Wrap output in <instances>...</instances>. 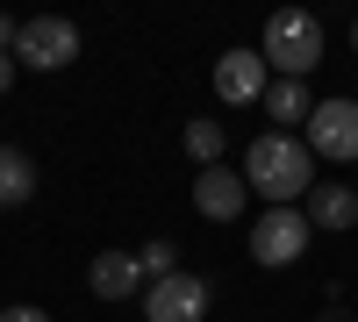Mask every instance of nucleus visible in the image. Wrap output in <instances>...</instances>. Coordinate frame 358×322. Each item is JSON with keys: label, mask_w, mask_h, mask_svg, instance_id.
Segmentation results:
<instances>
[{"label": "nucleus", "mask_w": 358, "mask_h": 322, "mask_svg": "<svg viewBox=\"0 0 358 322\" xmlns=\"http://www.w3.org/2000/svg\"><path fill=\"white\" fill-rule=\"evenodd\" d=\"M244 186L265 193L273 208H294L301 193H315V151L301 136H280V129H265L251 151H244Z\"/></svg>", "instance_id": "f257e3e1"}, {"label": "nucleus", "mask_w": 358, "mask_h": 322, "mask_svg": "<svg viewBox=\"0 0 358 322\" xmlns=\"http://www.w3.org/2000/svg\"><path fill=\"white\" fill-rule=\"evenodd\" d=\"M258 57L273 65V79H308V72L322 65V22L301 15V8H280L273 22H265Z\"/></svg>", "instance_id": "f03ea898"}, {"label": "nucleus", "mask_w": 358, "mask_h": 322, "mask_svg": "<svg viewBox=\"0 0 358 322\" xmlns=\"http://www.w3.org/2000/svg\"><path fill=\"white\" fill-rule=\"evenodd\" d=\"M308 215L301 208H265L251 229H244V244H251V258H258V265L265 272H280V265H294V258H301L308 251Z\"/></svg>", "instance_id": "7ed1b4c3"}, {"label": "nucleus", "mask_w": 358, "mask_h": 322, "mask_svg": "<svg viewBox=\"0 0 358 322\" xmlns=\"http://www.w3.org/2000/svg\"><path fill=\"white\" fill-rule=\"evenodd\" d=\"M79 57V29L65 15H36V22H22V36H15V65L29 72H65Z\"/></svg>", "instance_id": "20e7f679"}, {"label": "nucleus", "mask_w": 358, "mask_h": 322, "mask_svg": "<svg viewBox=\"0 0 358 322\" xmlns=\"http://www.w3.org/2000/svg\"><path fill=\"white\" fill-rule=\"evenodd\" d=\"M301 143L330 165H358V101H315Z\"/></svg>", "instance_id": "39448f33"}, {"label": "nucleus", "mask_w": 358, "mask_h": 322, "mask_svg": "<svg viewBox=\"0 0 358 322\" xmlns=\"http://www.w3.org/2000/svg\"><path fill=\"white\" fill-rule=\"evenodd\" d=\"M143 322H208V279L172 272L143 286Z\"/></svg>", "instance_id": "423d86ee"}, {"label": "nucleus", "mask_w": 358, "mask_h": 322, "mask_svg": "<svg viewBox=\"0 0 358 322\" xmlns=\"http://www.w3.org/2000/svg\"><path fill=\"white\" fill-rule=\"evenodd\" d=\"M265 86H273V65L258 50H222L215 57V101L222 108H258Z\"/></svg>", "instance_id": "0eeeda50"}, {"label": "nucleus", "mask_w": 358, "mask_h": 322, "mask_svg": "<svg viewBox=\"0 0 358 322\" xmlns=\"http://www.w3.org/2000/svg\"><path fill=\"white\" fill-rule=\"evenodd\" d=\"M244 172H229V165H208L201 180H194V208L208 222H244Z\"/></svg>", "instance_id": "6e6552de"}, {"label": "nucleus", "mask_w": 358, "mask_h": 322, "mask_svg": "<svg viewBox=\"0 0 358 322\" xmlns=\"http://www.w3.org/2000/svg\"><path fill=\"white\" fill-rule=\"evenodd\" d=\"M86 286H94L101 301H129V294H143V265H136V251H101L94 265H86Z\"/></svg>", "instance_id": "1a4fd4ad"}, {"label": "nucleus", "mask_w": 358, "mask_h": 322, "mask_svg": "<svg viewBox=\"0 0 358 322\" xmlns=\"http://www.w3.org/2000/svg\"><path fill=\"white\" fill-rule=\"evenodd\" d=\"M258 108L273 115V129H280V136H294V129H308V115H315V94H308V79H273Z\"/></svg>", "instance_id": "9d476101"}, {"label": "nucleus", "mask_w": 358, "mask_h": 322, "mask_svg": "<svg viewBox=\"0 0 358 322\" xmlns=\"http://www.w3.org/2000/svg\"><path fill=\"white\" fill-rule=\"evenodd\" d=\"M308 222H315V229H351V222H358V186L315 180V193H308Z\"/></svg>", "instance_id": "9b49d317"}, {"label": "nucleus", "mask_w": 358, "mask_h": 322, "mask_svg": "<svg viewBox=\"0 0 358 322\" xmlns=\"http://www.w3.org/2000/svg\"><path fill=\"white\" fill-rule=\"evenodd\" d=\"M29 193H36V165H29V151H0V208H22Z\"/></svg>", "instance_id": "f8f14e48"}, {"label": "nucleus", "mask_w": 358, "mask_h": 322, "mask_svg": "<svg viewBox=\"0 0 358 322\" xmlns=\"http://www.w3.org/2000/svg\"><path fill=\"white\" fill-rule=\"evenodd\" d=\"M222 143H229V136H222L215 115H194V122H187V158H194L201 172H208V165H222Z\"/></svg>", "instance_id": "ddd939ff"}, {"label": "nucleus", "mask_w": 358, "mask_h": 322, "mask_svg": "<svg viewBox=\"0 0 358 322\" xmlns=\"http://www.w3.org/2000/svg\"><path fill=\"white\" fill-rule=\"evenodd\" d=\"M136 265H143V279H172L179 272V251H172V237H151L136 251Z\"/></svg>", "instance_id": "4468645a"}, {"label": "nucleus", "mask_w": 358, "mask_h": 322, "mask_svg": "<svg viewBox=\"0 0 358 322\" xmlns=\"http://www.w3.org/2000/svg\"><path fill=\"white\" fill-rule=\"evenodd\" d=\"M0 322H50L43 308H0Z\"/></svg>", "instance_id": "2eb2a0df"}, {"label": "nucleus", "mask_w": 358, "mask_h": 322, "mask_svg": "<svg viewBox=\"0 0 358 322\" xmlns=\"http://www.w3.org/2000/svg\"><path fill=\"white\" fill-rule=\"evenodd\" d=\"M15 86V50H0V94Z\"/></svg>", "instance_id": "dca6fc26"}, {"label": "nucleus", "mask_w": 358, "mask_h": 322, "mask_svg": "<svg viewBox=\"0 0 358 322\" xmlns=\"http://www.w3.org/2000/svg\"><path fill=\"white\" fill-rule=\"evenodd\" d=\"M15 36H22V29H15V22H8V15H0V50H8V43H15Z\"/></svg>", "instance_id": "f3484780"}, {"label": "nucleus", "mask_w": 358, "mask_h": 322, "mask_svg": "<svg viewBox=\"0 0 358 322\" xmlns=\"http://www.w3.org/2000/svg\"><path fill=\"white\" fill-rule=\"evenodd\" d=\"M315 322H351V315H344V308H330V315H315Z\"/></svg>", "instance_id": "a211bd4d"}, {"label": "nucleus", "mask_w": 358, "mask_h": 322, "mask_svg": "<svg viewBox=\"0 0 358 322\" xmlns=\"http://www.w3.org/2000/svg\"><path fill=\"white\" fill-rule=\"evenodd\" d=\"M351 50H358V22H351Z\"/></svg>", "instance_id": "6ab92c4d"}]
</instances>
